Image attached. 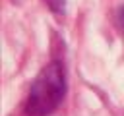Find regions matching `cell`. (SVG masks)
<instances>
[{"label":"cell","instance_id":"6da1fadb","mask_svg":"<svg viewBox=\"0 0 124 116\" xmlns=\"http://www.w3.org/2000/svg\"><path fill=\"white\" fill-rule=\"evenodd\" d=\"M66 66L62 60L48 62L33 79L25 101V116H50L66 95Z\"/></svg>","mask_w":124,"mask_h":116},{"label":"cell","instance_id":"7a4b0ae2","mask_svg":"<svg viewBox=\"0 0 124 116\" xmlns=\"http://www.w3.org/2000/svg\"><path fill=\"white\" fill-rule=\"evenodd\" d=\"M48 4V8L56 14V15H64L66 12V0H45Z\"/></svg>","mask_w":124,"mask_h":116},{"label":"cell","instance_id":"3957f363","mask_svg":"<svg viewBox=\"0 0 124 116\" xmlns=\"http://www.w3.org/2000/svg\"><path fill=\"white\" fill-rule=\"evenodd\" d=\"M116 19H118V27L124 31V8H120V10H118V15H116Z\"/></svg>","mask_w":124,"mask_h":116}]
</instances>
